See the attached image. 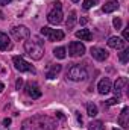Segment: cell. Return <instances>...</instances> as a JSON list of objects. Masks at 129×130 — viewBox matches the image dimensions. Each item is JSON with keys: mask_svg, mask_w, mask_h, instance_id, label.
<instances>
[{"mask_svg": "<svg viewBox=\"0 0 129 130\" xmlns=\"http://www.w3.org/2000/svg\"><path fill=\"white\" fill-rule=\"evenodd\" d=\"M128 59H129V50H128V48H123V50H122V53H120V61H122L123 64H126V62H128Z\"/></svg>", "mask_w": 129, "mask_h": 130, "instance_id": "cell-23", "label": "cell"}, {"mask_svg": "<svg viewBox=\"0 0 129 130\" xmlns=\"http://www.w3.org/2000/svg\"><path fill=\"white\" fill-rule=\"evenodd\" d=\"M119 124H120L123 129H128L129 127V109L128 107H123V109H122L120 117H119Z\"/></svg>", "mask_w": 129, "mask_h": 130, "instance_id": "cell-14", "label": "cell"}, {"mask_svg": "<svg viewBox=\"0 0 129 130\" xmlns=\"http://www.w3.org/2000/svg\"><path fill=\"white\" fill-rule=\"evenodd\" d=\"M114 130H120V129H114Z\"/></svg>", "mask_w": 129, "mask_h": 130, "instance_id": "cell-35", "label": "cell"}, {"mask_svg": "<svg viewBox=\"0 0 129 130\" xmlns=\"http://www.w3.org/2000/svg\"><path fill=\"white\" fill-rule=\"evenodd\" d=\"M87 23V18H81V24H85Z\"/></svg>", "mask_w": 129, "mask_h": 130, "instance_id": "cell-32", "label": "cell"}, {"mask_svg": "<svg viewBox=\"0 0 129 130\" xmlns=\"http://www.w3.org/2000/svg\"><path fill=\"white\" fill-rule=\"evenodd\" d=\"M108 45H109L111 48H114V50H123V48L126 47L125 41H123L122 38H119V36H111V38L108 39Z\"/></svg>", "mask_w": 129, "mask_h": 130, "instance_id": "cell-11", "label": "cell"}, {"mask_svg": "<svg viewBox=\"0 0 129 130\" xmlns=\"http://www.w3.org/2000/svg\"><path fill=\"white\" fill-rule=\"evenodd\" d=\"M12 44H11V39L6 33L0 32V50H11Z\"/></svg>", "mask_w": 129, "mask_h": 130, "instance_id": "cell-16", "label": "cell"}, {"mask_svg": "<svg viewBox=\"0 0 129 130\" xmlns=\"http://www.w3.org/2000/svg\"><path fill=\"white\" fill-rule=\"evenodd\" d=\"M65 52H67V50H65L64 47H56V48L53 50V55H55V58H58V59H64L65 56H67Z\"/></svg>", "mask_w": 129, "mask_h": 130, "instance_id": "cell-21", "label": "cell"}, {"mask_svg": "<svg viewBox=\"0 0 129 130\" xmlns=\"http://www.w3.org/2000/svg\"><path fill=\"white\" fill-rule=\"evenodd\" d=\"M11 35L14 36L15 41H26L31 36V30L26 26H14L11 29Z\"/></svg>", "mask_w": 129, "mask_h": 130, "instance_id": "cell-4", "label": "cell"}, {"mask_svg": "<svg viewBox=\"0 0 129 130\" xmlns=\"http://www.w3.org/2000/svg\"><path fill=\"white\" fill-rule=\"evenodd\" d=\"M24 52L33 61H40L44 55V47L40 41H26L24 42Z\"/></svg>", "mask_w": 129, "mask_h": 130, "instance_id": "cell-2", "label": "cell"}, {"mask_svg": "<svg viewBox=\"0 0 129 130\" xmlns=\"http://www.w3.org/2000/svg\"><path fill=\"white\" fill-rule=\"evenodd\" d=\"M129 29V27H128ZM128 29H123V39H125V41H128L129 39V30Z\"/></svg>", "mask_w": 129, "mask_h": 130, "instance_id": "cell-27", "label": "cell"}, {"mask_svg": "<svg viewBox=\"0 0 129 130\" xmlns=\"http://www.w3.org/2000/svg\"><path fill=\"white\" fill-rule=\"evenodd\" d=\"M87 115H90V117H96L97 115V106L94 103H88L87 104Z\"/></svg>", "mask_w": 129, "mask_h": 130, "instance_id": "cell-22", "label": "cell"}, {"mask_svg": "<svg viewBox=\"0 0 129 130\" xmlns=\"http://www.w3.org/2000/svg\"><path fill=\"white\" fill-rule=\"evenodd\" d=\"M11 2H12V0H0V5L5 6V5H8V3H11Z\"/></svg>", "mask_w": 129, "mask_h": 130, "instance_id": "cell-31", "label": "cell"}, {"mask_svg": "<svg viewBox=\"0 0 129 130\" xmlns=\"http://www.w3.org/2000/svg\"><path fill=\"white\" fill-rule=\"evenodd\" d=\"M3 124H5V126L8 127V126L11 124V118H5V121H3Z\"/></svg>", "mask_w": 129, "mask_h": 130, "instance_id": "cell-29", "label": "cell"}, {"mask_svg": "<svg viewBox=\"0 0 129 130\" xmlns=\"http://www.w3.org/2000/svg\"><path fill=\"white\" fill-rule=\"evenodd\" d=\"M76 38H79L81 41H91V32L88 29H81L76 32Z\"/></svg>", "mask_w": 129, "mask_h": 130, "instance_id": "cell-17", "label": "cell"}, {"mask_svg": "<svg viewBox=\"0 0 129 130\" xmlns=\"http://www.w3.org/2000/svg\"><path fill=\"white\" fill-rule=\"evenodd\" d=\"M119 9V2L117 0H108L103 6H102V11L105 14H109V12H114Z\"/></svg>", "mask_w": 129, "mask_h": 130, "instance_id": "cell-15", "label": "cell"}, {"mask_svg": "<svg viewBox=\"0 0 129 130\" xmlns=\"http://www.w3.org/2000/svg\"><path fill=\"white\" fill-rule=\"evenodd\" d=\"M126 85H128V79H126V77H119V79L115 80V83H114V89H112L114 94H115L117 97H120L122 92L125 91Z\"/></svg>", "mask_w": 129, "mask_h": 130, "instance_id": "cell-10", "label": "cell"}, {"mask_svg": "<svg viewBox=\"0 0 129 130\" xmlns=\"http://www.w3.org/2000/svg\"><path fill=\"white\" fill-rule=\"evenodd\" d=\"M117 103H120V97H115V98L108 100V101L105 103V106H112V104H117Z\"/></svg>", "mask_w": 129, "mask_h": 130, "instance_id": "cell-25", "label": "cell"}, {"mask_svg": "<svg viewBox=\"0 0 129 130\" xmlns=\"http://www.w3.org/2000/svg\"><path fill=\"white\" fill-rule=\"evenodd\" d=\"M76 118H78V123H81V124H82V117L79 115V112H76Z\"/></svg>", "mask_w": 129, "mask_h": 130, "instance_id": "cell-30", "label": "cell"}, {"mask_svg": "<svg viewBox=\"0 0 129 130\" xmlns=\"http://www.w3.org/2000/svg\"><path fill=\"white\" fill-rule=\"evenodd\" d=\"M62 11H61V8H52V11L47 14V21L50 23V24H59L61 21H62Z\"/></svg>", "mask_w": 129, "mask_h": 130, "instance_id": "cell-8", "label": "cell"}, {"mask_svg": "<svg viewBox=\"0 0 129 130\" xmlns=\"http://www.w3.org/2000/svg\"><path fill=\"white\" fill-rule=\"evenodd\" d=\"M90 53H91V56L94 59H97V61H105L108 58V52L103 50V48H100V47H91Z\"/></svg>", "mask_w": 129, "mask_h": 130, "instance_id": "cell-13", "label": "cell"}, {"mask_svg": "<svg viewBox=\"0 0 129 130\" xmlns=\"http://www.w3.org/2000/svg\"><path fill=\"white\" fill-rule=\"evenodd\" d=\"M61 70H62V67H61L59 64L52 65V67H50V70H49V73H47V79H55V77L61 73Z\"/></svg>", "mask_w": 129, "mask_h": 130, "instance_id": "cell-18", "label": "cell"}, {"mask_svg": "<svg viewBox=\"0 0 129 130\" xmlns=\"http://www.w3.org/2000/svg\"><path fill=\"white\" fill-rule=\"evenodd\" d=\"M67 77H68L70 80H73V82H82V80H87L88 71L85 70V67L74 64V65H71V67L68 68Z\"/></svg>", "mask_w": 129, "mask_h": 130, "instance_id": "cell-3", "label": "cell"}, {"mask_svg": "<svg viewBox=\"0 0 129 130\" xmlns=\"http://www.w3.org/2000/svg\"><path fill=\"white\" fill-rule=\"evenodd\" d=\"M99 0H84V3H82V8L84 9H90V8H93L94 5H96Z\"/></svg>", "mask_w": 129, "mask_h": 130, "instance_id": "cell-24", "label": "cell"}, {"mask_svg": "<svg viewBox=\"0 0 129 130\" xmlns=\"http://www.w3.org/2000/svg\"><path fill=\"white\" fill-rule=\"evenodd\" d=\"M71 2H79V0H71Z\"/></svg>", "mask_w": 129, "mask_h": 130, "instance_id": "cell-34", "label": "cell"}, {"mask_svg": "<svg viewBox=\"0 0 129 130\" xmlns=\"http://www.w3.org/2000/svg\"><path fill=\"white\" fill-rule=\"evenodd\" d=\"M24 91H26V94H28L31 98H33V100L41 97V89H40V86H38L35 82H29V83H26Z\"/></svg>", "mask_w": 129, "mask_h": 130, "instance_id": "cell-9", "label": "cell"}, {"mask_svg": "<svg viewBox=\"0 0 129 130\" xmlns=\"http://www.w3.org/2000/svg\"><path fill=\"white\" fill-rule=\"evenodd\" d=\"M12 62H14V67L18 70V71H29V73H35V68L29 62H26L21 56H14L12 58Z\"/></svg>", "mask_w": 129, "mask_h": 130, "instance_id": "cell-7", "label": "cell"}, {"mask_svg": "<svg viewBox=\"0 0 129 130\" xmlns=\"http://www.w3.org/2000/svg\"><path fill=\"white\" fill-rule=\"evenodd\" d=\"M74 24H76V12H74V11H71V12H70V15H68V18H67L65 26H67V29L70 30V29H73V27H74Z\"/></svg>", "mask_w": 129, "mask_h": 130, "instance_id": "cell-19", "label": "cell"}, {"mask_svg": "<svg viewBox=\"0 0 129 130\" xmlns=\"http://www.w3.org/2000/svg\"><path fill=\"white\" fill-rule=\"evenodd\" d=\"M84 53H85V45H84L82 42H79V41L70 42V45H68V56H71V58H79V56H82Z\"/></svg>", "mask_w": 129, "mask_h": 130, "instance_id": "cell-6", "label": "cell"}, {"mask_svg": "<svg viewBox=\"0 0 129 130\" xmlns=\"http://www.w3.org/2000/svg\"><path fill=\"white\" fill-rule=\"evenodd\" d=\"M41 35H44L49 41H62L64 39V32L59 29H50V27H43Z\"/></svg>", "mask_w": 129, "mask_h": 130, "instance_id": "cell-5", "label": "cell"}, {"mask_svg": "<svg viewBox=\"0 0 129 130\" xmlns=\"http://www.w3.org/2000/svg\"><path fill=\"white\" fill-rule=\"evenodd\" d=\"M103 129H105V126H103V123L99 121V120H94V121H91V123L88 124V130H103Z\"/></svg>", "mask_w": 129, "mask_h": 130, "instance_id": "cell-20", "label": "cell"}, {"mask_svg": "<svg viewBox=\"0 0 129 130\" xmlns=\"http://www.w3.org/2000/svg\"><path fill=\"white\" fill-rule=\"evenodd\" d=\"M97 89H99V92L102 94V95H105V94H108L111 89H112V85H111V80L108 79V77H105V79H102L100 82H99V85H97Z\"/></svg>", "mask_w": 129, "mask_h": 130, "instance_id": "cell-12", "label": "cell"}, {"mask_svg": "<svg viewBox=\"0 0 129 130\" xmlns=\"http://www.w3.org/2000/svg\"><path fill=\"white\" fill-rule=\"evenodd\" d=\"M21 86H23V80H21V79H18V80H17V83H15V88H17V89H21Z\"/></svg>", "mask_w": 129, "mask_h": 130, "instance_id": "cell-28", "label": "cell"}, {"mask_svg": "<svg viewBox=\"0 0 129 130\" xmlns=\"http://www.w3.org/2000/svg\"><path fill=\"white\" fill-rule=\"evenodd\" d=\"M3 89H5V85H3V83H2V82H0V92H2V91H3Z\"/></svg>", "mask_w": 129, "mask_h": 130, "instance_id": "cell-33", "label": "cell"}, {"mask_svg": "<svg viewBox=\"0 0 129 130\" xmlns=\"http://www.w3.org/2000/svg\"><path fill=\"white\" fill-rule=\"evenodd\" d=\"M56 126V121L49 115H33L23 121L21 130H55Z\"/></svg>", "mask_w": 129, "mask_h": 130, "instance_id": "cell-1", "label": "cell"}, {"mask_svg": "<svg viewBox=\"0 0 129 130\" xmlns=\"http://www.w3.org/2000/svg\"><path fill=\"white\" fill-rule=\"evenodd\" d=\"M112 26H114V27H115V29H120V27H122V20H120V18H117V17H115V18H114V20H112Z\"/></svg>", "mask_w": 129, "mask_h": 130, "instance_id": "cell-26", "label": "cell"}]
</instances>
